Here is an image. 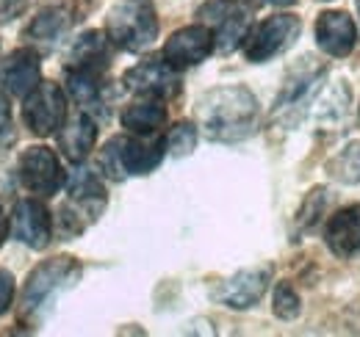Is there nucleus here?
Here are the masks:
<instances>
[{
	"label": "nucleus",
	"mask_w": 360,
	"mask_h": 337,
	"mask_svg": "<svg viewBox=\"0 0 360 337\" xmlns=\"http://www.w3.org/2000/svg\"><path fill=\"white\" fill-rule=\"evenodd\" d=\"M103 208H105L103 183L89 168H78L70 180V202L61 208V224H64L67 235L84 232V227L89 221L100 218Z\"/></svg>",
	"instance_id": "obj_4"
},
{
	"label": "nucleus",
	"mask_w": 360,
	"mask_h": 337,
	"mask_svg": "<svg viewBox=\"0 0 360 337\" xmlns=\"http://www.w3.org/2000/svg\"><path fill=\"white\" fill-rule=\"evenodd\" d=\"M22 119L28 130L34 136H53L58 133L64 122H67V97L64 91L58 88V84H50L42 81L28 97H25V105H22Z\"/></svg>",
	"instance_id": "obj_6"
},
{
	"label": "nucleus",
	"mask_w": 360,
	"mask_h": 337,
	"mask_svg": "<svg viewBox=\"0 0 360 337\" xmlns=\"http://www.w3.org/2000/svg\"><path fill=\"white\" fill-rule=\"evenodd\" d=\"M349 114V86L344 81H338L335 86H330L324 91V97L319 100L316 117L321 125H341Z\"/></svg>",
	"instance_id": "obj_23"
},
{
	"label": "nucleus",
	"mask_w": 360,
	"mask_h": 337,
	"mask_svg": "<svg viewBox=\"0 0 360 337\" xmlns=\"http://www.w3.org/2000/svg\"><path fill=\"white\" fill-rule=\"evenodd\" d=\"M324 208H327V191H324V188H314V191L308 194L302 211H300V224H302L305 230H311L314 224H319Z\"/></svg>",
	"instance_id": "obj_28"
},
{
	"label": "nucleus",
	"mask_w": 360,
	"mask_h": 337,
	"mask_svg": "<svg viewBox=\"0 0 360 337\" xmlns=\"http://www.w3.org/2000/svg\"><path fill=\"white\" fill-rule=\"evenodd\" d=\"M316 42L333 58H347L358 44V28L347 11H324L316 20Z\"/></svg>",
	"instance_id": "obj_13"
},
{
	"label": "nucleus",
	"mask_w": 360,
	"mask_h": 337,
	"mask_svg": "<svg viewBox=\"0 0 360 337\" xmlns=\"http://www.w3.org/2000/svg\"><path fill=\"white\" fill-rule=\"evenodd\" d=\"M271 282V268L261 265V268H244L238 274H233L225 279L217 291V298L230 307V310H247L255 301H261V296L266 293Z\"/></svg>",
	"instance_id": "obj_12"
},
{
	"label": "nucleus",
	"mask_w": 360,
	"mask_h": 337,
	"mask_svg": "<svg viewBox=\"0 0 360 337\" xmlns=\"http://www.w3.org/2000/svg\"><path fill=\"white\" fill-rule=\"evenodd\" d=\"M103 75L100 72H84V70H67V88L75 97V103L86 111L97 114L103 111Z\"/></svg>",
	"instance_id": "obj_22"
},
{
	"label": "nucleus",
	"mask_w": 360,
	"mask_h": 337,
	"mask_svg": "<svg viewBox=\"0 0 360 337\" xmlns=\"http://www.w3.org/2000/svg\"><path fill=\"white\" fill-rule=\"evenodd\" d=\"M164 152H167V141L158 138V133L136 136V138L120 136V155H122L125 174H150L164 161Z\"/></svg>",
	"instance_id": "obj_16"
},
{
	"label": "nucleus",
	"mask_w": 360,
	"mask_h": 337,
	"mask_svg": "<svg viewBox=\"0 0 360 337\" xmlns=\"http://www.w3.org/2000/svg\"><path fill=\"white\" fill-rule=\"evenodd\" d=\"M39 75H42L39 53L31 50V47H20V50L8 53L0 61V84L14 97H28L37 86L42 84Z\"/></svg>",
	"instance_id": "obj_11"
},
{
	"label": "nucleus",
	"mask_w": 360,
	"mask_h": 337,
	"mask_svg": "<svg viewBox=\"0 0 360 337\" xmlns=\"http://www.w3.org/2000/svg\"><path fill=\"white\" fill-rule=\"evenodd\" d=\"M20 180L22 185L37 194V197H53L58 194V188L64 185V168L58 164L56 152L45 147V144H37V147H28L22 155H20Z\"/></svg>",
	"instance_id": "obj_7"
},
{
	"label": "nucleus",
	"mask_w": 360,
	"mask_h": 337,
	"mask_svg": "<svg viewBox=\"0 0 360 337\" xmlns=\"http://www.w3.org/2000/svg\"><path fill=\"white\" fill-rule=\"evenodd\" d=\"M105 34L114 47L141 53L158 37V17L144 0H122L105 17Z\"/></svg>",
	"instance_id": "obj_2"
},
{
	"label": "nucleus",
	"mask_w": 360,
	"mask_h": 337,
	"mask_svg": "<svg viewBox=\"0 0 360 337\" xmlns=\"http://www.w3.org/2000/svg\"><path fill=\"white\" fill-rule=\"evenodd\" d=\"M197 119L214 141L247 138L258 122V100L244 86H219L200 97Z\"/></svg>",
	"instance_id": "obj_1"
},
{
	"label": "nucleus",
	"mask_w": 360,
	"mask_h": 337,
	"mask_svg": "<svg viewBox=\"0 0 360 337\" xmlns=\"http://www.w3.org/2000/svg\"><path fill=\"white\" fill-rule=\"evenodd\" d=\"M108 34L103 31H86L78 42L72 44L67 55V70H84V72H105L111 61V47Z\"/></svg>",
	"instance_id": "obj_18"
},
{
	"label": "nucleus",
	"mask_w": 360,
	"mask_h": 337,
	"mask_svg": "<svg viewBox=\"0 0 360 337\" xmlns=\"http://www.w3.org/2000/svg\"><path fill=\"white\" fill-rule=\"evenodd\" d=\"M97 166H100V171H103L105 177H111V180H125V177H128L125 168H122V155H120V136L111 138V141L103 147Z\"/></svg>",
	"instance_id": "obj_27"
},
{
	"label": "nucleus",
	"mask_w": 360,
	"mask_h": 337,
	"mask_svg": "<svg viewBox=\"0 0 360 337\" xmlns=\"http://www.w3.org/2000/svg\"><path fill=\"white\" fill-rule=\"evenodd\" d=\"M217 47V39H214V31L205 25V22H197V25H186L175 31L167 44H164V61L175 70H188V67H197L202 64Z\"/></svg>",
	"instance_id": "obj_9"
},
{
	"label": "nucleus",
	"mask_w": 360,
	"mask_h": 337,
	"mask_svg": "<svg viewBox=\"0 0 360 337\" xmlns=\"http://www.w3.org/2000/svg\"><path fill=\"white\" fill-rule=\"evenodd\" d=\"M94 141H97V125L91 122V117L86 111L75 114L70 122H64V127L58 130V150L72 164L86 161V155L94 150Z\"/></svg>",
	"instance_id": "obj_19"
},
{
	"label": "nucleus",
	"mask_w": 360,
	"mask_h": 337,
	"mask_svg": "<svg viewBox=\"0 0 360 337\" xmlns=\"http://www.w3.org/2000/svg\"><path fill=\"white\" fill-rule=\"evenodd\" d=\"M324 78V67L316 61V58H302L288 75H285V84L280 88V97H277V111H285V108H297L300 103L308 100V94L316 88V84Z\"/></svg>",
	"instance_id": "obj_17"
},
{
	"label": "nucleus",
	"mask_w": 360,
	"mask_h": 337,
	"mask_svg": "<svg viewBox=\"0 0 360 337\" xmlns=\"http://www.w3.org/2000/svg\"><path fill=\"white\" fill-rule=\"evenodd\" d=\"M75 20V11L67 6V3H56V6H47L42 8L31 25L25 28V39L28 42H39V44H53L58 37H64L70 31Z\"/></svg>",
	"instance_id": "obj_20"
},
{
	"label": "nucleus",
	"mask_w": 360,
	"mask_h": 337,
	"mask_svg": "<svg viewBox=\"0 0 360 337\" xmlns=\"http://www.w3.org/2000/svg\"><path fill=\"white\" fill-rule=\"evenodd\" d=\"M200 22H205L214 31L217 47L222 53L236 50L238 44H244L247 34H250V22L241 6H236L233 0H208L200 11H197Z\"/></svg>",
	"instance_id": "obj_8"
},
{
	"label": "nucleus",
	"mask_w": 360,
	"mask_h": 337,
	"mask_svg": "<svg viewBox=\"0 0 360 337\" xmlns=\"http://www.w3.org/2000/svg\"><path fill=\"white\" fill-rule=\"evenodd\" d=\"M300 31H302V22H300V17H294V14H274L269 20L258 22V25L247 34L244 44H241L247 61L264 64V61H269L274 55L285 53L291 44L297 42Z\"/></svg>",
	"instance_id": "obj_5"
},
{
	"label": "nucleus",
	"mask_w": 360,
	"mask_h": 337,
	"mask_svg": "<svg viewBox=\"0 0 360 337\" xmlns=\"http://www.w3.org/2000/svg\"><path fill=\"white\" fill-rule=\"evenodd\" d=\"M247 3H252V6H261V3H271V6H294L297 0H247Z\"/></svg>",
	"instance_id": "obj_31"
},
{
	"label": "nucleus",
	"mask_w": 360,
	"mask_h": 337,
	"mask_svg": "<svg viewBox=\"0 0 360 337\" xmlns=\"http://www.w3.org/2000/svg\"><path fill=\"white\" fill-rule=\"evenodd\" d=\"M122 84L128 86L134 94H141V97H158V100H169L180 91V78L178 70L169 67L161 58H147L141 64H136L134 70L125 72Z\"/></svg>",
	"instance_id": "obj_10"
},
{
	"label": "nucleus",
	"mask_w": 360,
	"mask_h": 337,
	"mask_svg": "<svg viewBox=\"0 0 360 337\" xmlns=\"http://www.w3.org/2000/svg\"><path fill=\"white\" fill-rule=\"evenodd\" d=\"M194 144H197V127L191 122H178L172 127L169 138H167V152L175 155V158H183L194 150Z\"/></svg>",
	"instance_id": "obj_26"
},
{
	"label": "nucleus",
	"mask_w": 360,
	"mask_h": 337,
	"mask_svg": "<svg viewBox=\"0 0 360 337\" xmlns=\"http://www.w3.org/2000/svg\"><path fill=\"white\" fill-rule=\"evenodd\" d=\"M300 312H302V301H300L297 291L288 282H280L274 288V315L283 321H294Z\"/></svg>",
	"instance_id": "obj_25"
},
{
	"label": "nucleus",
	"mask_w": 360,
	"mask_h": 337,
	"mask_svg": "<svg viewBox=\"0 0 360 337\" xmlns=\"http://www.w3.org/2000/svg\"><path fill=\"white\" fill-rule=\"evenodd\" d=\"M11 227H14V238L22 241L31 249H45L47 244H50V235H53L50 211H47L42 202H37V199L17 202Z\"/></svg>",
	"instance_id": "obj_14"
},
{
	"label": "nucleus",
	"mask_w": 360,
	"mask_h": 337,
	"mask_svg": "<svg viewBox=\"0 0 360 337\" xmlns=\"http://www.w3.org/2000/svg\"><path fill=\"white\" fill-rule=\"evenodd\" d=\"M324 241L338 257L360 254V205H347L335 211L324 224Z\"/></svg>",
	"instance_id": "obj_15"
},
{
	"label": "nucleus",
	"mask_w": 360,
	"mask_h": 337,
	"mask_svg": "<svg viewBox=\"0 0 360 337\" xmlns=\"http://www.w3.org/2000/svg\"><path fill=\"white\" fill-rule=\"evenodd\" d=\"M81 274V265L75 257H53L39 263L31 274H28V282L22 288V298H20V318H28L34 312H39L45 307V301L56 291H61L64 285H70L75 277Z\"/></svg>",
	"instance_id": "obj_3"
},
{
	"label": "nucleus",
	"mask_w": 360,
	"mask_h": 337,
	"mask_svg": "<svg viewBox=\"0 0 360 337\" xmlns=\"http://www.w3.org/2000/svg\"><path fill=\"white\" fill-rule=\"evenodd\" d=\"M6 235H8V221H6V213L0 211V246H3Z\"/></svg>",
	"instance_id": "obj_32"
},
{
	"label": "nucleus",
	"mask_w": 360,
	"mask_h": 337,
	"mask_svg": "<svg viewBox=\"0 0 360 337\" xmlns=\"http://www.w3.org/2000/svg\"><path fill=\"white\" fill-rule=\"evenodd\" d=\"M11 301H14V277L6 268H0V315L8 312Z\"/></svg>",
	"instance_id": "obj_29"
},
{
	"label": "nucleus",
	"mask_w": 360,
	"mask_h": 337,
	"mask_svg": "<svg viewBox=\"0 0 360 337\" xmlns=\"http://www.w3.org/2000/svg\"><path fill=\"white\" fill-rule=\"evenodd\" d=\"M167 125V108L158 97H141L122 111V127L134 136H153Z\"/></svg>",
	"instance_id": "obj_21"
},
{
	"label": "nucleus",
	"mask_w": 360,
	"mask_h": 337,
	"mask_svg": "<svg viewBox=\"0 0 360 337\" xmlns=\"http://www.w3.org/2000/svg\"><path fill=\"white\" fill-rule=\"evenodd\" d=\"M358 11H360V0H358Z\"/></svg>",
	"instance_id": "obj_33"
},
{
	"label": "nucleus",
	"mask_w": 360,
	"mask_h": 337,
	"mask_svg": "<svg viewBox=\"0 0 360 337\" xmlns=\"http://www.w3.org/2000/svg\"><path fill=\"white\" fill-rule=\"evenodd\" d=\"M11 125V108H8V97L0 91V136Z\"/></svg>",
	"instance_id": "obj_30"
},
{
	"label": "nucleus",
	"mask_w": 360,
	"mask_h": 337,
	"mask_svg": "<svg viewBox=\"0 0 360 337\" xmlns=\"http://www.w3.org/2000/svg\"><path fill=\"white\" fill-rule=\"evenodd\" d=\"M327 171H330L333 180H338L344 185L360 183V141H352L335 158H330L327 161Z\"/></svg>",
	"instance_id": "obj_24"
}]
</instances>
